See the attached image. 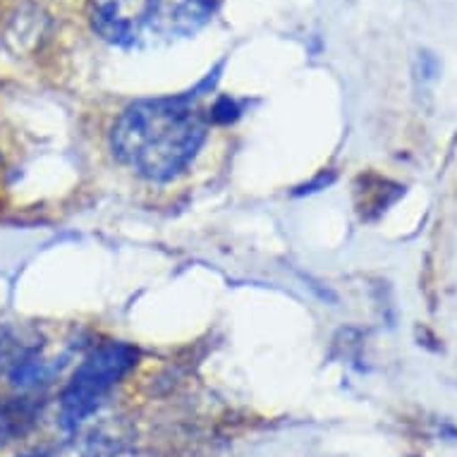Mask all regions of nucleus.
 <instances>
[{"label": "nucleus", "mask_w": 457, "mask_h": 457, "mask_svg": "<svg viewBox=\"0 0 457 457\" xmlns=\"http://www.w3.org/2000/svg\"><path fill=\"white\" fill-rule=\"evenodd\" d=\"M137 353L122 343H111L91 354L77 369L61 397L62 427L79 428L104 403L105 393L135 367Z\"/></svg>", "instance_id": "3"}, {"label": "nucleus", "mask_w": 457, "mask_h": 457, "mask_svg": "<svg viewBox=\"0 0 457 457\" xmlns=\"http://www.w3.org/2000/svg\"><path fill=\"white\" fill-rule=\"evenodd\" d=\"M235 115H237V108L230 98H220L216 105H213V111H211V118L218 122H230L235 120Z\"/></svg>", "instance_id": "6"}, {"label": "nucleus", "mask_w": 457, "mask_h": 457, "mask_svg": "<svg viewBox=\"0 0 457 457\" xmlns=\"http://www.w3.org/2000/svg\"><path fill=\"white\" fill-rule=\"evenodd\" d=\"M31 410L24 403H15V405H0V445L12 441L17 434H22L24 428L29 427Z\"/></svg>", "instance_id": "5"}, {"label": "nucleus", "mask_w": 457, "mask_h": 457, "mask_svg": "<svg viewBox=\"0 0 457 457\" xmlns=\"http://www.w3.org/2000/svg\"><path fill=\"white\" fill-rule=\"evenodd\" d=\"M53 457H154L149 453L125 445H111V443H75L70 448L55 453Z\"/></svg>", "instance_id": "4"}, {"label": "nucleus", "mask_w": 457, "mask_h": 457, "mask_svg": "<svg viewBox=\"0 0 457 457\" xmlns=\"http://www.w3.org/2000/svg\"><path fill=\"white\" fill-rule=\"evenodd\" d=\"M206 139V115L192 96L137 101L111 129V149L122 165L154 182L173 180L195 161Z\"/></svg>", "instance_id": "1"}, {"label": "nucleus", "mask_w": 457, "mask_h": 457, "mask_svg": "<svg viewBox=\"0 0 457 457\" xmlns=\"http://www.w3.org/2000/svg\"><path fill=\"white\" fill-rule=\"evenodd\" d=\"M216 0H91V24L108 44L144 51L192 37Z\"/></svg>", "instance_id": "2"}]
</instances>
